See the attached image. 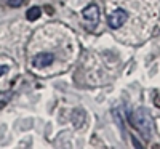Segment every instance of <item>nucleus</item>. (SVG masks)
Returning <instances> with one entry per match:
<instances>
[{"label":"nucleus","mask_w":160,"mask_h":149,"mask_svg":"<svg viewBox=\"0 0 160 149\" xmlns=\"http://www.w3.org/2000/svg\"><path fill=\"white\" fill-rule=\"evenodd\" d=\"M131 122L133 125H135L142 136L149 138L152 131H154V120L149 114V111L146 109V107H138V109L131 114Z\"/></svg>","instance_id":"obj_1"},{"label":"nucleus","mask_w":160,"mask_h":149,"mask_svg":"<svg viewBox=\"0 0 160 149\" xmlns=\"http://www.w3.org/2000/svg\"><path fill=\"white\" fill-rule=\"evenodd\" d=\"M40 15H42V8L40 7H32L28 10V13H26V18H28L29 21H35L40 18Z\"/></svg>","instance_id":"obj_5"},{"label":"nucleus","mask_w":160,"mask_h":149,"mask_svg":"<svg viewBox=\"0 0 160 149\" xmlns=\"http://www.w3.org/2000/svg\"><path fill=\"white\" fill-rule=\"evenodd\" d=\"M7 71H8V67H7V66H0V75H3Z\"/></svg>","instance_id":"obj_7"},{"label":"nucleus","mask_w":160,"mask_h":149,"mask_svg":"<svg viewBox=\"0 0 160 149\" xmlns=\"http://www.w3.org/2000/svg\"><path fill=\"white\" fill-rule=\"evenodd\" d=\"M130 15H128V11L123 10V8H117L114 11H111L109 15H108V26L111 29H120L122 26L128 21Z\"/></svg>","instance_id":"obj_2"},{"label":"nucleus","mask_w":160,"mask_h":149,"mask_svg":"<svg viewBox=\"0 0 160 149\" xmlns=\"http://www.w3.org/2000/svg\"><path fill=\"white\" fill-rule=\"evenodd\" d=\"M53 61H55V55L48 51H42V53H37L32 59V64L37 67V69H43V67L50 66Z\"/></svg>","instance_id":"obj_3"},{"label":"nucleus","mask_w":160,"mask_h":149,"mask_svg":"<svg viewBox=\"0 0 160 149\" xmlns=\"http://www.w3.org/2000/svg\"><path fill=\"white\" fill-rule=\"evenodd\" d=\"M82 16H83V19H87V21H90L93 24H96L99 21V7L95 5V3L88 5L87 8L82 10Z\"/></svg>","instance_id":"obj_4"},{"label":"nucleus","mask_w":160,"mask_h":149,"mask_svg":"<svg viewBox=\"0 0 160 149\" xmlns=\"http://www.w3.org/2000/svg\"><path fill=\"white\" fill-rule=\"evenodd\" d=\"M7 2V5H10V7H13V8H18V7H21L26 0H5Z\"/></svg>","instance_id":"obj_6"}]
</instances>
